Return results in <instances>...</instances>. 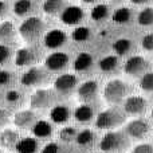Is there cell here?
<instances>
[{"label":"cell","instance_id":"6da1fadb","mask_svg":"<svg viewBox=\"0 0 153 153\" xmlns=\"http://www.w3.org/2000/svg\"><path fill=\"white\" fill-rule=\"evenodd\" d=\"M129 148V136L125 132L109 130L100 141V149L105 153H121Z\"/></svg>","mask_w":153,"mask_h":153},{"label":"cell","instance_id":"7a4b0ae2","mask_svg":"<svg viewBox=\"0 0 153 153\" xmlns=\"http://www.w3.org/2000/svg\"><path fill=\"white\" fill-rule=\"evenodd\" d=\"M46 31V23L38 16H28L22 22L18 32L26 42H35Z\"/></svg>","mask_w":153,"mask_h":153},{"label":"cell","instance_id":"3957f363","mask_svg":"<svg viewBox=\"0 0 153 153\" xmlns=\"http://www.w3.org/2000/svg\"><path fill=\"white\" fill-rule=\"evenodd\" d=\"M125 114L126 113H122V110L118 108H109L102 110L95 117V126L102 130H113L125 121Z\"/></svg>","mask_w":153,"mask_h":153},{"label":"cell","instance_id":"277c9868","mask_svg":"<svg viewBox=\"0 0 153 153\" xmlns=\"http://www.w3.org/2000/svg\"><path fill=\"white\" fill-rule=\"evenodd\" d=\"M128 93H129V87L122 79H111L103 87V98L110 105H117L125 101Z\"/></svg>","mask_w":153,"mask_h":153},{"label":"cell","instance_id":"5b68a950","mask_svg":"<svg viewBox=\"0 0 153 153\" xmlns=\"http://www.w3.org/2000/svg\"><path fill=\"white\" fill-rule=\"evenodd\" d=\"M48 82V71L43 67L31 66L20 78V83L23 86H40Z\"/></svg>","mask_w":153,"mask_h":153},{"label":"cell","instance_id":"8992f818","mask_svg":"<svg viewBox=\"0 0 153 153\" xmlns=\"http://www.w3.org/2000/svg\"><path fill=\"white\" fill-rule=\"evenodd\" d=\"M56 101V94L50 89H38L30 98V106L32 109H46L53 106Z\"/></svg>","mask_w":153,"mask_h":153},{"label":"cell","instance_id":"52a82bcc","mask_svg":"<svg viewBox=\"0 0 153 153\" xmlns=\"http://www.w3.org/2000/svg\"><path fill=\"white\" fill-rule=\"evenodd\" d=\"M149 70V62L146 61L144 56L140 55H133L129 59H126L124 65V71L125 74L132 75V76H141Z\"/></svg>","mask_w":153,"mask_h":153},{"label":"cell","instance_id":"ba28073f","mask_svg":"<svg viewBox=\"0 0 153 153\" xmlns=\"http://www.w3.org/2000/svg\"><path fill=\"white\" fill-rule=\"evenodd\" d=\"M149 130H151V125L144 118H134L128 122L125 126V133L136 140H143L149 133Z\"/></svg>","mask_w":153,"mask_h":153},{"label":"cell","instance_id":"9c48e42d","mask_svg":"<svg viewBox=\"0 0 153 153\" xmlns=\"http://www.w3.org/2000/svg\"><path fill=\"white\" fill-rule=\"evenodd\" d=\"M148 102L141 95H129L124 101V111L129 116H141L146 111Z\"/></svg>","mask_w":153,"mask_h":153},{"label":"cell","instance_id":"30bf717a","mask_svg":"<svg viewBox=\"0 0 153 153\" xmlns=\"http://www.w3.org/2000/svg\"><path fill=\"white\" fill-rule=\"evenodd\" d=\"M59 19L67 26H78L85 19V11L78 5H67L59 15Z\"/></svg>","mask_w":153,"mask_h":153},{"label":"cell","instance_id":"8fae6325","mask_svg":"<svg viewBox=\"0 0 153 153\" xmlns=\"http://www.w3.org/2000/svg\"><path fill=\"white\" fill-rule=\"evenodd\" d=\"M69 61H70V58L66 53H63V51H53L46 58L45 66L50 71H61V70L67 67Z\"/></svg>","mask_w":153,"mask_h":153},{"label":"cell","instance_id":"7c38bea8","mask_svg":"<svg viewBox=\"0 0 153 153\" xmlns=\"http://www.w3.org/2000/svg\"><path fill=\"white\" fill-rule=\"evenodd\" d=\"M98 89H100V85H98V82L94 81V79H90V81L83 82V83L79 85L78 90H76L78 98L83 103L91 102V101H94L95 98H97Z\"/></svg>","mask_w":153,"mask_h":153},{"label":"cell","instance_id":"4fadbf2b","mask_svg":"<svg viewBox=\"0 0 153 153\" xmlns=\"http://www.w3.org/2000/svg\"><path fill=\"white\" fill-rule=\"evenodd\" d=\"M66 42H67V34L58 28L50 30V31H47L45 34V36H43V43H45V46L47 48H51V50L61 48Z\"/></svg>","mask_w":153,"mask_h":153},{"label":"cell","instance_id":"5bb4252c","mask_svg":"<svg viewBox=\"0 0 153 153\" xmlns=\"http://www.w3.org/2000/svg\"><path fill=\"white\" fill-rule=\"evenodd\" d=\"M38 61V53L34 47L19 48L15 54V65L19 67L32 66Z\"/></svg>","mask_w":153,"mask_h":153},{"label":"cell","instance_id":"9a60e30c","mask_svg":"<svg viewBox=\"0 0 153 153\" xmlns=\"http://www.w3.org/2000/svg\"><path fill=\"white\" fill-rule=\"evenodd\" d=\"M78 85V78L74 74H62L54 81V89L59 93L69 94Z\"/></svg>","mask_w":153,"mask_h":153},{"label":"cell","instance_id":"2e32d148","mask_svg":"<svg viewBox=\"0 0 153 153\" xmlns=\"http://www.w3.org/2000/svg\"><path fill=\"white\" fill-rule=\"evenodd\" d=\"M36 122V114L32 110H20L13 116V124L20 129H32Z\"/></svg>","mask_w":153,"mask_h":153},{"label":"cell","instance_id":"e0dca14e","mask_svg":"<svg viewBox=\"0 0 153 153\" xmlns=\"http://www.w3.org/2000/svg\"><path fill=\"white\" fill-rule=\"evenodd\" d=\"M16 28L12 22L4 20L0 23V45L11 46L16 42Z\"/></svg>","mask_w":153,"mask_h":153},{"label":"cell","instance_id":"ac0fdd59","mask_svg":"<svg viewBox=\"0 0 153 153\" xmlns=\"http://www.w3.org/2000/svg\"><path fill=\"white\" fill-rule=\"evenodd\" d=\"M70 116H71L70 109L63 105H56L50 110V118L54 124H66L70 120Z\"/></svg>","mask_w":153,"mask_h":153},{"label":"cell","instance_id":"d6986e66","mask_svg":"<svg viewBox=\"0 0 153 153\" xmlns=\"http://www.w3.org/2000/svg\"><path fill=\"white\" fill-rule=\"evenodd\" d=\"M20 140V136L16 130L12 129H4L1 133H0V145L4 146L7 149L15 148L16 144Z\"/></svg>","mask_w":153,"mask_h":153},{"label":"cell","instance_id":"ffe728a7","mask_svg":"<svg viewBox=\"0 0 153 153\" xmlns=\"http://www.w3.org/2000/svg\"><path fill=\"white\" fill-rule=\"evenodd\" d=\"M35 11V5L32 0H16L13 4V13L20 18H28Z\"/></svg>","mask_w":153,"mask_h":153},{"label":"cell","instance_id":"44dd1931","mask_svg":"<svg viewBox=\"0 0 153 153\" xmlns=\"http://www.w3.org/2000/svg\"><path fill=\"white\" fill-rule=\"evenodd\" d=\"M53 132H54L53 125L48 121H45V120L36 121L35 125L32 126V133L38 138H48L53 136Z\"/></svg>","mask_w":153,"mask_h":153},{"label":"cell","instance_id":"7402d4cb","mask_svg":"<svg viewBox=\"0 0 153 153\" xmlns=\"http://www.w3.org/2000/svg\"><path fill=\"white\" fill-rule=\"evenodd\" d=\"M93 66V55L89 53H81L74 59L73 67L76 73H85Z\"/></svg>","mask_w":153,"mask_h":153},{"label":"cell","instance_id":"603a6c76","mask_svg":"<svg viewBox=\"0 0 153 153\" xmlns=\"http://www.w3.org/2000/svg\"><path fill=\"white\" fill-rule=\"evenodd\" d=\"M67 7V0H46L42 8L47 15H61V12Z\"/></svg>","mask_w":153,"mask_h":153},{"label":"cell","instance_id":"cb8c5ba5","mask_svg":"<svg viewBox=\"0 0 153 153\" xmlns=\"http://www.w3.org/2000/svg\"><path fill=\"white\" fill-rule=\"evenodd\" d=\"M38 144L36 138L34 137H24V138H20L19 143L16 144L15 149L18 153H36L38 152Z\"/></svg>","mask_w":153,"mask_h":153},{"label":"cell","instance_id":"d4e9b609","mask_svg":"<svg viewBox=\"0 0 153 153\" xmlns=\"http://www.w3.org/2000/svg\"><path fill=\"white\" fill-rule=\"evenodd\" d=\"M93 117H94V109L87 103H82L74 110V118L78 122H82V124L90 122L93 120Z\"/></svg>","mask_w":153,"mask_h":153},{"label":"cell","instance_id":"484cf974","mask_svg":"<svg viewBox=\"0 0 153 153\" xmlns=\"http://www.w3.org/2000/svg\"><path fill=\"white\" fill-rule=\"evenodd\" d=\"M132 19V10L128 7H120L111 15V20L117 24H125Z\"/></svg>","mask_w":153,"mask_h":153},{"label":"cell","instance_id":"4316f807","mask_svg":"<svg viewBox=\"0 0 153 153\" xmlns=\"http://www.w3.org/2000/svg\"><path fill=\"white\" fill-rule=\"evenodd\" d=\"M133 47V42L126 38H120L113 43V50L117 55H126Z\"/></svg>","mask_w":153,"mask_h":153},{"label":"cell","instance_id":"83f0119b","mask_svg":"<svg viewBox=\"0 0 153 153\" xmlns=\"http://www.w3.org/2000/svg\"><path fill=\"white\" fill-rule=\"evenodd\" d=\"M101 71L103 73H111L113 70H116V67L118 66V58L117 55H106L98 63Z\"/></svg>","mask_w":153,"mask_h":153},{"label":"cell","instance_id":"f1b7e54d","mask_svg":"<svg viewBox=\"0 0 153 153\" xmlns=\"http://www.w3.org/2000/svg\"><path fill=\"white\" fill-rule=\"evenodd\" d=\"M94 140H95V133L93 132V130H90V129L81 130V132L76 134V138H75L76 144H78V145H81V146L91 145V144L94 143Z\"/></svg>","mask_w":153,"mask_h":153},{"label":"cell","instance_id":"f546056e","mask_svg":"<svg viewBox=\"0 0 153 153\" xmlns=\"http://www.w3.org/2000/svg\"><path fill=\"white\" fill-rule=\"evenodd\" d=\"M90 16L94 22H101L105 20L109 16V7L106 4H97L91 8V12H90Z\"/></svg>","mask_w":153,"mask_h":153},{"label":"cell","instance_id":"4dcf8cb0","mask_svg":"<svg viewBox=\"0 0 153 153\" xmlns=\"http://www.w3.org/2000/svg\"><path fill=\"white\" fill-rule=\"evenodd\" d=\"M137 22L140 26H144V27L153 26V7L143 8L137 16Z\"/></svg>","mask_w":153,"mask_h":153},{"label":"cell","instance_id":"1f68e13d","mask_svg":"<svg viewBox=\"0 0 153 153\" xmlns=\"http://www.w3.org/2000/svg\"><path fill=\"white\" fill-rule=\"evenodd\" d=\"M90 36H91V31H90L89 27H85V26L75 27L71 32V38L75 40V42H79V43L89 40Z\"/></svg>","mask_w":153,"mask_h":153},{"label":"cell","instance_id":"d6a6232c","mask_svg":"<svg viewBox=\"0 0 153 153\" xmlns=\"http://www.w3.org/2000/svg\"><path fill=\"white\" fill-rule=\"evenodd\" d=\"M140 89L146 93H153V71H148L140 76Z\"/></svg>","mask_w":153,"mask_h":153},{"label":"cell","instance_id":"836d02e7","mask_svg":"<svg viewBox=\"0 0 153 153\" xmlns=\"http://www.w3.org/2000/svg\"><path fill=\"white\" fill-rule=\"evenodd\" d=\"M76 134H78V132H76L75 128L65 126L59 130V140L63 141V143H71L76 138Z\"/></svg>","mask_w":153,"mask_h":153},{"label":"cell","instance_id":"e575fe53","mask_svg":"<svg viewBox=\"0 0 153 153\" xmlns=\"http://www.w3.org/2000/svg\"><path fill=\"white\" fill-rule=\"evenodd\" d=\"M13 51L11 46L7 45H0V66H4L10 62V59L12 58Z\"/></svg>","mask_w":153,"mask_h":153},{"label":"cell","instance_id":"d590c367","mask_svg":"<svg viewBox=\"0 0 153 153\" xmlns=\"http://www.w3.org/2000/svg\"><path fill=\"white\" fill-rule=\"evenodd\" d=\"M132 153H153V145L148 143H143V144H138L133 148Z\"/></svg>","mask_w":153,"mask_h":153},{"label":"cell","instance_id":"8d00e7d4","mask_svg":"<svg viewBox=\"0 0 153 153\" xmlns=\"http://www.w3.org/2000/svg\"><path fill=\"white\" fill-rule=\"evenodd\" d=\"M5 100L10 103H18L19 101L22 100V94L18 91V90H10L5 94Z\"/></svg>","mask_w":153,"mask_h":153},{"label":"cell","instance_id":"74e56055","mask_svg":"<svg viewBox=\"0 0 153 153\" xmlns=\"http://www.w3.org/2000/svg\"><path fill=\"white\" fill-rule=\"evenodd\" d=\"M13 79V74L7 70H0V86H7Z\"/></svg>","mask_w":153,"mask_h":153},{"label":"cell","instance_id":"f35d334b","mask_svg":"<svg viewBox=\"0 0 153 153\" xmlns=\"http://www.w3.org/2000/svg\"><path fill=\"white\" fill-rule=\"evenodd\" d=\"M141 45H143L144 50L153 51V32H151V34H146L145 36L143 38V42H141Z\"/></svg>","mask_w":153,"mask_h":153},{"label":"cell","instance_id":"ab89813d","mask_svg":"<svg viewBox=\"0 0 153 153\" xmlns=\"http://www.w3.org/2000/svg\"><path fill=\"white\" fill-rule=\"evenodd\" d=\"M59 152V146L56 143H48L43 146L42 153H58Z\"/></svg>","mask_w":153,"mask_h":153},{"label":"cell","instance_id":"60d3db41","mask_svg":"<svg viewBox=\"0 0 153 153\" xmlns=\"http://www.w3.org/2000/svg\"><path fill=\"white\" fill-rule=\"evenodd\" d=\"M10 121V113L5 109H0V128L4 126Z\"/></svg>","mask_w":153,"mask_h":153},{"label":"cell","instance_id":"b9f144b4","mask_svg":"<svg viewBox=\"0 0 153 153\" xmlns=\"http://www.w3.org/2000/svg\"><path fill=\"white\" fill-rule=\"evenodd\" d=\"M7 11H8V5H7V3L3 1V0H0V19L4 18L5 13H7Z\"/></svg>","mask_w":153,"mask_h":153},{"label":"cell","instance_id":"7bdbcfd3","mask_svg":"<svg viewBox=\"0 0 153 153\" xmlns=\"http://www.w3.org/2000/svg\"><path fill=\"white\" fill-rule=\"evenodd\" d=\"M130 1L136 5H146V4H149V3H152L153 0H130Z\"/></svg>","mask_w":153,"mask_h":153},{"label":"cell","instance_id":"ee69618b","mask_svg":"<svg viewBox=\"0 0 153 153\" xmlns=\"http://www.w3.org/2000/svg\"><path fill=\"white\" fill-rule=\"evenodd\" d=\"M83 3H94V1H97V0H82Z\"/></svg>","mask_w":153,"mask_h":153},{"label":"cell","instance_id":"f6af8a7d","mask_svg":"<svg viewBox=\"0 0 153 153\" xmlns=\"http://www.w3.org/2000/svg\"><path fill=\"white\" fill-rule=\"evenodd\" d=\"M152 118H153V106H152Z\"/></svg>","mask_w":153,"mask_h":153},{"label":"cell","instance_id":"bcb514c9","mask_svg":"<svg viewBox=\"0 0 153 153\" xmlns=\"http://www.w3.org/2000/svg\"><path fill=\"white\" fill-rule=\"evenodd\" d=\"M0 153H3V152H1V149H0Z\"/></svg>","mask_w":153,"mask_h":153}]
</instances>
